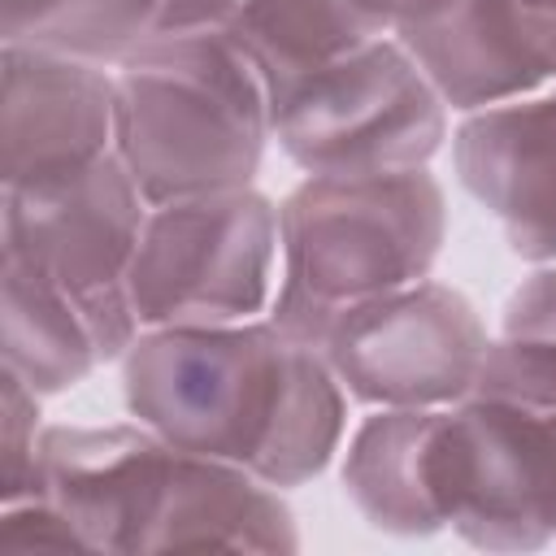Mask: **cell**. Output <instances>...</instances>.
I'll list each match as a JSON object with an SVG mask.
<instances>
[{"label": "cell", "mask_w": 556, "mask_h": 556, "mask_svg": "<svg viewBox=\"0 0 556 556\" xmlns=\"http://www.w3.org/2000/svg\"><path fill=\"white\" fill-rule=\"evenodd\" d=\"M126 408L165 443L243 465L269 486L317 478L348 404L326 356L278 321L148 326L122 356Z\"/></svg>", "instance_id": "6da1fadb"}, {"label": "cell", "mask_w": 556, "mask_h": 556, "mask_svg": "<svg viewBox=\"0 0 556 556\" xmlns=\"http://www.w3.org/2000/svg\"><path fill=\"white\" fill-rule=\"evenodd\" d=\"M113 87V152L148 204L252 187L274 139L269 83L230 26L148 35Z\"/></svg>", "instance_id": "7a4b0ae2"}, {"label": "cell", "mask_w": 556, "mask_h": 556, "mask_svg": "<svg viewBox=\"0 0 556 556\" xmlns=\"http://www.w3.org/2000/svg\"><path fill=\"white\" fill-rule=\"evenodd\" d=\"M443 187L421 169L308 174L278 204L282 287L269 321L321 343L339 308L421 282L443 248Z\"/></svg>", "instance_id": "3957f363"}, {"label": "cell", "mask_w": 556, "mask_h": 556, "mask_svg": "<svg viewBox=\"0 0 556 556\" xmlns=\"http://www.w3.org/2000/svg\"><path fill=\"white\" fill-rule=\"evenodd\" d=\"M269 130L304 174L421 169L447 139V104L395 35L269 83Z\"/></svg>", "instance_id": "277c9868"}, {"label": "cell", "mask_w": 556, "mask_h": 556, "mask_svg": "<svg viewBox=\"0 0 556 556\" xmlns=\"http://www.w3.org/2000/svg\"><path fill=\"white\" fill-rule=\"evenodd\" d=\"M148 208L117 152L48 182L4 187V256L26 261L74 295L104 361L126 356L143 330L130 308L126 274Z\"/></svg>", "instance_id": "5b68a950"}, {"label": "cell", "mask_w": 556, "mask_h": 556, "mask_svg": "<svg viewBox=\"0 0 556 556\" xmlns=\"http://www.w3.org/2000/svg\"><path fill=\"white\" fill-rule=\"evenodd\" d=\"M278 208L256 187L152 204L126 291L139 326L252 321L269 304Z\"/></svg>", "instance_id": "8992f818"}, {"label": "cell", "mask_w": 556, "mask_h": 556, "mask_svg": "<svg viewBox=\"0 0 556 556\" xmlns=\"http://www.w3.org/2000/svg\"><path fill=\"white\" fill-rule=\"evenodd\" d=\"M439 521L486 552L556 539V426L504 400L465 395L434 413L426 452Z\"/></svg>", "instance_id": "52a82bcc"}, {"label": "cell", "mask_w": 556, "mask_h": 556, "mask_svg": "<svg viewBox=\"0 0 556 556\" xmlns=\"http://www.w3.org/2000/svg\"><path fill=\"white\" fill-rule=\"evenodd\" d=\"M486 343L478 308L421 278L339 308L317 352L369 408H447L473 391Z\"/></svg>", "instance_id": "ba28073f"}, {"label": "cell", "mask_w": 556, "mask_h": 556, "mask_svg": "<svg viewBox=\"0 0 556 556\" xmlns=\"http://www.w3.org/2000/svg\"><path fill=\"white\" fill-rule=\"evenodd\" d=\"M391 35L452 109H486L556 83V9L526 0H395Z\"/></svg>", "instance_id": "9c48e42d"}, {"label": "cell", "mask_w": 556, "mask_h": 556, "mask_svg": "<svg viewBox=\"0 0 556 556\" xmlns=\"http://www.w3.org/2000/svg\"><path fill=\"white\" fill-rule=\"evenodd\" d=\"M178 447L135 426H48L39 495L56 504L87 552H152Z\"/></svg>", "instance_id": "30bf717a"}, {"label": "cell", "mask_w": 556, "mask_h": 556, "mask_svg": "<svg viewBox=\"0 0 556 556\" xmlns=\"http://www.w3.org/2000/svg\"><path fill=\"white\" fill-rule=\"evenodd\" d=\"M4 187L74 174L113 152L117 87L104 65L4 43Z\"/></svg>", "instance_id": "8fae6325"}, {"label": "cell", "mask_w": 556, "mask_h": 556, "mask_svg": "<svg viewBox=\"0 0 556 556\" xmlns=\"http://www.w3.org/2000/svg\"><path fill=\"white\" fill-rule=\"evenodd\" d=\"M460 187L526 261H556V87L473 109L452 135Z\"/></svg>", "instance_id": "7c38bea8"}, {"label": "cell", "mask_w": 556, "mask_h": 556, "mask_svg": "<svg viewBox=\"0 0 556 556\" xmlns=\"http://www.w3.org/2000/svg\"><path fill=\"white\" fill-rule=\"evenodd\" d=\"M295 552L300 534L278 486L248 473L243 465L182 452L174 465L169 500L152 539V552Z\"/></svg>", "instance_id": "4fadbf2b"}, {"label": "cell", "mask_w": 556, "mask_h": 556, "mask_svg": "<svg viewBox=\"0 0 556 556\" xmlns=\"http://www.w3.org/2000/svg\"><path fill=\"white\" fill-rule=\"evenodd\" d=\"M434 413L439 408H378L356 426L343 452V491L374 530L404 539L443 530L426 478Z\"/></svg>", "instance_id": "5bb4252c"}, {"label": "cell", "mask_w": 556, "mask_h": 556, "mask_svg": "<svg viewBox=\"0 0 556 556\" xmlns=\"http://www.w3.org/2000/svg\"><path fill=\"white\" fill-rule=\"evenodd\" d=\"M0 321L4 369L17 374L35 395H56L104 361L74 295L13 256H4L0 269Z\"/></svg>", "instance_id": "9a60e30c"}, {"label": "cell", "mask_w": 556, "mask_h": 556, "mask_svg": "<svg viewBox=\"0 0 556 556\" xmlns=\"http://www.w3.org/2000/svg\"><path fill=\"white\" fill-rule=\"evenodd\" d=\"M391 17L395 0H243L230 30L274 83L382 39Z\"/></svg>", "instance_id": "2e32d148"}, {"label": "cell", "mask_w": 556, "mask_h": 556, "mask_svg": "<svg viewBox=\"0 0 556 556\" xmlns=\"http://www.w3.org/2000/svg\"><path fill=\"white\" fill-rule=\"evenodd\" d=\"M152 35V0H4V43L122 65Z\"/></svg>", "instance_id": "e0dca14e"}, {"label": "cell", "mask_w": 556, "mask_h": 556, "mask_svg": "<svg viewBox=\"0 0 556 556\" xmlns=\"http://www.w3.org/2000/svg\"><path fill=\"white\" fill-rule=\"evenodd\" d=\"M39 395L4 369L0 395V495L4 504L39 495Z\"/></svg>", "instance_id": "ac0fdd59"}, {"label": "cell", "mask_w": 556, "mask_h": 556, "mask_svg": "<svg viewBox=\"0 0 556 556\" xmlns=\"http://www.w3.org/2000/svg\"><path fill=\"white\" fill-rule=\"evenodd\" d=\"M0 547L4 552H30V547H78V552H87L83 539H78V530L70 526V517L56 504H48L43 495L4 504Z\"/></svg>", "instance_id": "d6986e66"}, {"label": "cell", "mask_w": 556, "mask_h": 556, "mask_svg": "<svg viewBox=\"0 0 556 556\" xmlns=\"http://www.w3.org/2000/svg\"><path fill=\"white\" fill-rule=\"evenodd\" d=\"M504 334L556 348V269L530 274L504 304Z\"/></svg>", "instance_id": "ffe728a7"}, {"label": "cell", "mask_w": 556, "mask_h": 556, "mask_svg": "<svg viewBox=\"0 0 556 556\" xmlns=\"http://www.w3.org/2000/svg\"><path fill=\"white\" fill-rule=\"evenodd\" d=\"M243 0H152V35L235 26Z\"/></svg>", "instance_id": "44dd1931"}, {"label": "cell", "mask_w": 556, "mask_h": 556, "mask_svg": "<svg viewBox=\"0 0 556 556\" xmlns=\"http://www.w3.org/2000/svg\"><path fill=\"white\" fill-rule=\"evenodd\" d=\"M526 4H539V9H556V0H526Z\"/></svg>", "instance_id": "7402d4cb"}, {"label": "cell", "mask_w": 556, "mask_h": 556, "mask_svg": "<svg viewBox=\"0 0 556 556\" xmlns=\"http://www.w3.org/2000/svg\"><path fill=\"white\" fill-rule=\"evenodd\" d=\"M547 417H552V426H556V413H547Z\"/></svg>", "instance_id": "603a6c76"}]
</instances>
